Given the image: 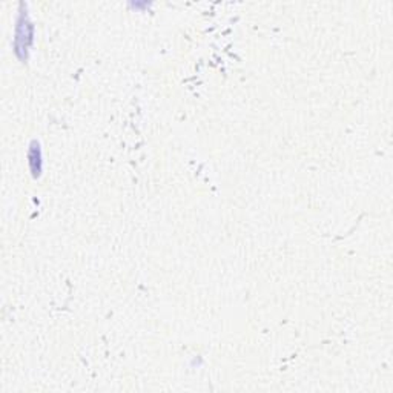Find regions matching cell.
<instances>
[{"label":"cell","instance_id":"obj_1","mask_svg":"<svg viewBox=\"0 0 393 393\" xmlns=\"http://www.w3.org/2000/svg\"><path fill=\"white\" fill-rule=\"evenodd\" d=\"M34 40V27L29 21L27 11L18 12L16 22V36H14V53L21 60L28 59L29 48Z\"/></svg>","mask_w":393,"mask_h":393},{"label":"cell","instance_id":"obj_2","mask_svg":"<svg viewBox=\"0 0 393 393\" xmlns=\"http://www.w3.org/2000/svg\"><path fill=\"white\" fill-rule=\"evenodd\" d=\"M28 163H29L31 174H33L34 179H39V177L42 175V170H43V155H42L40 143L37 140H33L29 144Z\"/></svg>","mask_w":393,"mask_h":393}]
</instances>
